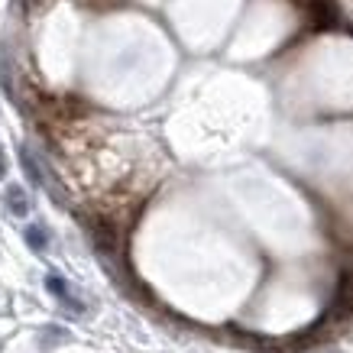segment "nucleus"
<instances>
[{"label": "nucleus", "mask_w": 353, "mask_h": 353, "mask_svg": "<svg viewBox=\"0 0 353 353\" xmlns=\"http://www.w3.org/2000/svg\"><path fill=\"white\" fill-rule=\"evenodd\" d=\"M46 289L52 292L55 299L62 301L65 308H72V311H81V301H78V295L72 292V285L65 282L62 276H46Z\"/></svg>", "instance_id": "1"}, {"label": "nucleus", "mask_w": 353, "mask_h": 353, "mask_svg": "<svg viewBox=\"0 0 353 353\" xmlns=\"http://www.w3.org/2000/svg\"><path fill=\"white\" fill-rule=\"evenodd\" d=\"M3 198H7V208H10V214H17V217H26V214H30V198H26V192H23L20 185H10Z\"/></svg>", "instance_id": "2"}, {"label": "nucleus", "mask_w": 353, "mask_h": 353, "mask_svg": "<svg viewBox=\"0 0 353 353\" xmlns=\"http://www.w3.org/2000/svg\"><path fill=\"white\" fill-rule=\"evenodd\" d=\"M26 243L36 250V253H43L46 246H49V230L43 224H30L26 227Z\"/></svg>", "instance_id": "3"}, {"label": "nucleus", "mask_w": 353, "mask_h": 353, "mask_svg": "<svg viewBox=\"0 0 353 353\" xmlns=\"http://www.w3.org/2000/svg\"><path fill=\"white\" fill-rule=\"evenodd\" d=\"M20 159H23V172L30 175V182L32 185H46V175H43V169H39V162L32 159V152L30 150H20Z\"/></svg>", "instance_id": "4"}, {"label": "nucleus", "mask_w": 353, "mask_h": 353, "mask_svg": "<svg viewBox=\"0 0 353 353\" xmlns=\"http://www.w3.org/2000/svg\"><path fill=\"white\" fill-rule=\"evenodd\" d=\"M7 175V156H3V150H0V179Z\"/></svg>", "instance_id": "5"}, {"label": "nucleus", "mask_w": 353, "mask_h": 353, "mask_svg": "<svg viewBox=\"0 0 353 353\" xmlns=\"http://www.w3.org/2000/svg\"><path fill=\"white\" fill-rule=\"evenodd\" d=\"M36 3H39V0H36Z\"/></svg>", "instance_id": "6"}]
</instances>
